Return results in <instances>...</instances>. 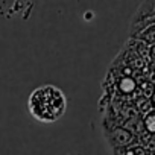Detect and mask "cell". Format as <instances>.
Listing matches in <instances>:
<instances>
[{
    "mask_svg": "<svg viewBox=\"0 0 155 155\" xmlns=\"http://www.w3.org/2000/svg\"><path fill=\"white\" fill-rule=\"evenodd\" d=\"M144 125H146L147 131H150V132H155V114H149V116L146 117V122H144Z\"/></svg>",
    "mask_w": 155,
    "mask_h": 155,
    "instance_id": "4",
    "label": "cell"
},
{
    "mask_svg": "<svg viewBox=\"0 0 155 155\" xmlns=\"http://www.w3.org/2000/svg\"><path fill=\"white\" fill-rule=\"evenodd\" d=\"M28 108L35 120L41 123H55L64 116L67 99L61 88L47 84L35 88L29 94Z\"/></svg>",
    "mask_w": 155,
    "mask_h": 155,
    "instance_id": "1",
    "label": "cell"
},
{
    "mask_svg": "<svg viewBox=\"0 0 155 155\" xmlns=\"http://www.w3.org/2000/svg\"><path fill=\"white\" fill-rule=\"evenodd\" d=\"M152 101H153V104H155V94H153V97H152Z\"/></svg>",
    "mask_w": 155,
    "mask_h": 155,
    "instance_id": "5",
    "label": "cell"
},
{
    "mask_svg": "<svg viewBox=\"0 0 155 155\" xmlns=\"http://www.w3.org/2000/svg\"><path fill=\"white\" fill-rule=\"evenodd\" d=\"M122 90L123 91H126V93H129V91H132L134 90V87H135V84H134V81L132 79H129V78H126V79H123L122 81Z\"/></svg>",
    "mask_w": 155,
    "mask_h": 155,
    "instance_id": "3",
    "label": "cell"
},
{
    "mask_svg": "<svg viewBox=\"0 0 155 155\" xmlns=\"http://www.w3.org/2000/svg\"><path fill=\"white\" fill-rule=\"evenodd\" d=\"M155 17V0H144V2L138 6V9L135 11L134 17H132V25H138L144 20L153 18Z\"/></svg>",
    "mask_w": 155,
    "mask_h": 155,
    "instance_id": "2",
    "label": "cell"
}]
</instances>
